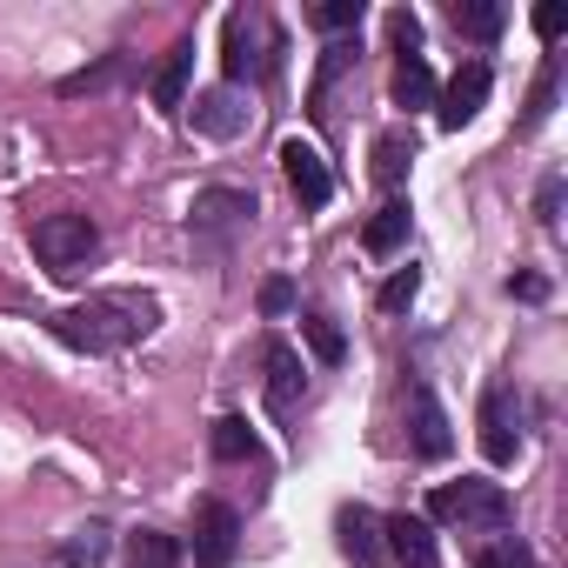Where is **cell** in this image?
<instances>
[{"label": "cell", "instance_id": "6da1fadb", "mask_svg": "<svg viewBox=\"0 0 568 568\" xmlns=\"http://www.w3.org/2000/svg\"><path fill=\"white\" fill-rule=\"evenodd\" d=\"M148 328H154V302L148 295H88L81 308H61L54 315V335L68 348H88V355L134 348Z\"/></svg>", "mask_w": 568, "mask_h": 568}, {"label": "cell", "instance_id": "7a4b0ae2", "mask_svg": "<svg viewBox=\"0 0 568 568\" xmlns=\"http://www.w3.org/2000/svg\"><path fill=\"white\" fill-rule=\"evenodd\" d=\"M435 521H462V528H508V488L501 481H442L428 495Z\"/></svg>", "mask_w": 568, "mask_h": 568}, {"label": "cell", "instance_id": "3957f363", "mask_svg": "<svg viewBox=\"0 0 568 568\" xmlns=\"http://www.w3.org/2000/svg\"><path fill=\"white\" fill-rule=\"evenodd\" d=\"M94 241H101V227H94L88 214H41V221H34V254H41L54 274H74V267L94 254Z\"/></svg>", "mask_w": 568, "mask_h": 568}, {"label": "cell", "instance_id": "277c9868", "mask_svg": "<svg viewBox=\"0 0 568 568\" xmlns=\"http://www.w3.org/2000/svg\"><path fill=\"white\" fill-rule=\"evenodd\" d=\"M488 88H495L488 61H462V68H455V81H448V88H435V121H442L448 134H462V128H468V121L481 114Z\"/></svg>", "mask_w": 568, "mask_h": 568}, {"label": "cell", "instance_id": "5b68a950", "mask_svg": "<svg viewBox=\"0 0 568 568\" xmlns=\"http://www.w3.org/2000/svg\"><path fill=\"white\" fill-rule=\"evenodd\" d=\"M241 548V515L227 501H201L194 508V561L201 568H227Z\"/></svg>", "mask_w": 568, "mask_h": 568}, {"label": "cell", "instance_id": "8992f818", "mask_svg": "<svg viewBox=\"0 0 568 568\" xmlns=\"http://www.w3.org/2000/svg\"><path fill=\"white\" fill-rule=\"evenodd\" d=\"M281 174H288V187H295L302 207H328V201H335V174H328V161H322L308 141H288V148H281Z\"/></svg>", "mask_w": 568, "mask_h": 568}, {"label": "cell", "instance_id": "52a82bcc", "mask_svg": "<svg viewBox=\"0 0 568 568\" xmlns=\"http://www.w3.org/2000/svg\"><path fill=\"white\" fill-rule=\"evenodd\" d=\"M382 548H388L402 568H442L435 528H428L422 515H388V521H382Z\"/></svg>", "mask_w": 568, "mask_h": 568}, {"label": "cell", "instance_id": "ba28073f", "mask_svg": "<svg viewBox=\"0 0 568 568\" xmlns=\"http://www.w3.org/2000/svg\"><path fill=\"white\" fill-rule=\"evenodd\" d=\"M261 207H254V194L247 187H201L194 194V207H187V221L207 234V227H247Z\"/></svg>", "mask_w": 568, "mask_h": 568}, {"label": "cell", "instance_id": "9c48e42d", "mask_svg": "<svg viewBox=\"0 0 568 568\" xmlns=\"http://www.w3.org/2000/svg\"><path fill=\"white\" fill-rule=\"evenodd\" d=\"M408 428H415V448H422L428 462H442V455L455 448L448 415H442V402H435V388H428V382H415V388H408Z\"/></svg>", "mask_w": 568, "mask_h": 568}, {"label": "cell", "instance_id": "30bf717a", "mask_svg": "<svg viewBox=\"0 0 568 568\" xmlns=\"http://www.w3.org/2000/svg\"><path fill=\"white\" fill-rule=\"evenodd\" d=\"M302 388H308V375H302V355L274 342V348H267V408H274V415H295Z\"/></svg>", "mask_w": 568, "mask_h": 568}, {"label": "cell", "instance_id": "8fae6325", "mask_svg": "<svg viewBox=\"0 0 568 568\" xmlns=\"http://www.w3.org/2000/svg\"><path fill=\"white\" fill-rule=\"evenodd\" d=\"M515 448H521V442H515V422H508V395L488 388V395H481V455H488L495 468H508Z\"/></svg>", "mask_w": 568, "mask_h": 568}, {"label": "cell", "instance_id": "7c38bea8", "mask_svg": "<svg viewBox=\"0 0 568 568\" xmlns=\"http://www.w3.org/2000/svg\"><path fill=\"white\" fill-rule=\"evenodd\" d=\"M187 74H194V41H174L168 48V61L154 68V108H181V94H187Z\"/></svg>", "mask_w": 568, "mask_h": 568}, {"label": "cell", "instance_id": "4fadbf2b", "mask_svg": "<svg viewBox=\"0 0 568 568\" xmlns=\"http://www.w3.org/2000/svg\"><path fill=\"white\" fill-rule=\"evenodd\" d=\"M335 528H342V548H348L355 561H382V555H388V548H382V515H368L362 501H355V508H342V521H335Z\"/></svg>", "mask_w": 568, "mask_h": 568}, {"label": "cell", "instance_id": "5bb4252c", "mask_svg": "<svg viewBox=\"0 0 568 568\" xmlns=\"http://www.w3.org/2000/svg\"><path fill=\"white\" fill-rule=\"evenodd\" d=\"M362 241H368V254H395V247L408 241V201H382V207L368 214Z\"/></svg>", "mask_w": 568, "mask_h": 568}, {"label": "cell", "instance_id": "9a60e30c", "mask_svg": "<svg viewBox=\"0 0 568 568\" xmlns=\"http://www.w3.org/2000/svg\"><path fill=\"white\" fill-rule=\"evenodd\" d=\"M241 121H247V114H241V101H234L227 88H214V94L194 101V128H201V134H221V141H227V134H241Z\"/></svg>", "mask_w": 568, "mask_h": 568}, {"label": "cell", "instance_id": "2e32d148", "mask_svg": "<svg viewBox=\"0 0 568 568\" xmlns=\"http://www.w3.org/2000/svg\"><path fill=\"white\" fill-rule=\"evenodd\" d=\"M395 108H435V74H428V61L422 54H408L402 68H395Z\"/></svg>", "mask_w": 568, "mask_h": 568}, {"label": "cell", "instance_id": "e0dca14e", "mask_svg": "<svg viewBox=\"0 0 568 568\" xmlns=\"http://www.w3.org/2000/svg\"><path fill=\"white\" fill-rule=\"evenodd\" d=\"M128 568H181V541L161 535V528H141L128 541Z\"/></svg>", "mask_w": 568, "mask_h": 568}, {"label": "cell", "instance_id": "ac0fdd59", "mask_svg": "<svg viewBox=\"0 0 568 568\" xmlns=\"http://www.w3.org/2000/svg\"><path fill=\"white\" fill-rule=\"evenodd\" d=\"M501 21H508L501 0H455V28H462V34H475V41H495V34H501Z\"/></svg>", "mask_w": 568, "mask_h": 568}, {"label": "cell", "instance_id": "d6986e66", "mask_svg": "<svg viewBox=\"0 0 568 568\" xmlns=\"http://www.w3.org/2000/svg\"><path fill=\"white\" fill-rule=\"evenodd\" d=\"M408 161H415V134H382L375 141V181L382 187H395L408 174Z\"/></svg>", "mask_w": 568, "mask_h": 568}, {"label": "cell", "instance_id": "ffe728a7", "mask_svg": "<svg viewBox=\"0 0 568 568\" xmlns=\"http://www.w3.org/2000/svg\"><path fill=\"white\" fill-rule=\"evenodd\" d=\"M254 448H261V442H254V428H247L241 415L214 422V455H221V462H254Z\"/></svg>", "mask_w": 568, "mask_h": 568}, {"label": "cell", "instance_id": "44dd1931", "mask_svg": "<svg viewBox=\"0 0 568 568\" xmlns=\"http://www.w3.org/2000/svg\"><path fill=\"white\" fill-rule=\"evenodd\" d=\"M247 48H254V21H247V14H234V21H227V81H241V74H254V68H261Z\"/></svg>", "mask_w": 568, "mask_h": 568}, {"label": "cell", "instance_id": "7402d4cb", "mask_svg": "<svg viewBox=\"0 0 568 568\" xmlns=\"http://www.w3.org/2000/svg\"><path fill=\"white\" fill-rule=\"evenodd\" d=\"M101 555H108V528H101V521H94V528H81L74 541H61V568H94Z\"/></svg>", "mask_w": 568, "mask_h": 568}, {"label": "cell", "instance_id": "603a6c76", "mask_svg": "<svg viewBox=\"0 0 568 568\" xmlns=\"http://www.w3.org/2000/svg\"><path fill=\"white\" fill-rule=\"evenodd\" d=\"M302 328H308V348H315V362H328V368H335V362L348 355V342H342V328H335L328 315H308Z\"/></svg>", "mask_w": 568, "mask_h": 568}, {"label": "cell", "instance_id": "cb8c5ba5", "mask_svg": "<svg viewBox=\"0 0 568 568\" xmlns=\"http://www.w3.org/2000/svg\"><path fill=\"white\" fill-rule=\"evenodd\" d=\"M475 568H535V555H528V541H515V535H495V541L475 555Z\"/></svg>", "mask_w": 568, "mask_h": 568}, {"label": "cell", "instance_id": "d4e9b609", "mask_svg": "<svg viewBox=\"0 0 568 568\" xmlns=\"http://www.w3.org/2000/svg\"><path fill=\"white\" fill-rule=\"evenodd\" d=\"M315 28H322V34H348V28H362V0H322V8H315Z\"/></svg>", "mask_w": 568, "mask_h": 568}, {"label": "cell", "instance_id": "484cf974", "mask_svg": "<svg viewBox=\"0 0 568 568\" xmlns=\"http://www.w3.org/2000/svg\"><path fill=\"white\" fill-rule=\"evenodd\" d=\"M114 74H121V54H108V61H94L88 74H68V81H61V94H68V101H74V94H101V88H108Z\"/></svg>", "mask_w": 568, "mask_h": 568}, {"label": "cell", "instance_id": "4316f807", "mask_svg": "<svg viewBox=\"0 0 568 568\" xmlns=\"http://www.w3.org/2000/svg\"><path fill=\"white\" fill-rule=\"evenodd\" d=\"M288 308H295V281L288 274H267L261 281V315L274 322V315H288Z\"/></svg>", "mask_w": 568, "mask_h": 568}, {"label": "cell", "instance_id": "83f0119b", "mask_svg": "<svg viewBox=\"0 0 568 568\" xmlns=\"http://www.w3.org/2000/svg\"><path fill=\"white\" fill-rule=\"evenodd\" d=\"M415 288H422V274H415V267H395V274H388V288H382V308L402 315V308L415 302Z\"/></svg>", "mask_w": 568, "mask_h": 568}, {"label": "cell", "instance_id": "f1b7e54d", "mask_svg": "<svg viewBox=\"0 0 568 568\" xmlns=\"http://www.w3.org/2000/svg\"><path fill=\"white\" fill-rule=\"evenodd\" d=\"M548 108H555V61L535 74V94H528V128H541V121H548Z\"/></svg>", "mask_w": 568, "mask_h": 568}, {"label": "cell", "instance_id": "f546056e", "mask_svg": "<svg viewBox=\"0 0 568 568\" xmlns=\"http://www.w3.org/2000/svg\"><path fill=\"white\" fill-rule=\"evenodd\" d=\"M388 34H395V48H402V61H408V54L422 48V21H415L408 8H395V14H388Z\"/></svg>", "mask_w": 568, "mask_h": 568}, {"label": "cell", "instance_id": "4dcf8cb0", "mask_svg": "<svg viewBox=\"0 0 568 568\" xmlns=\"http://www.w3.org/2000/svg\"><path fill=\"white\" fill-rule=\"evenodd\" d=\"M561 28H568V14H561V0H541V8H535V34H541V41H555Z\"/></svg>", "mask_w": 568, "mask_h": 568}, {"label": "cell", "instance_id": "1f68e13d", "mask_svg": "<svg viewBox=\"0 0 568 568\" xmlns=\"http://www.w3.org/2000/svg\"><path fill=\"white\" fill-rule=\"evenodd\" d=\"M555 207H561V174H548V181H541V194H535V214H541L548 227H555Z\"/></svg>", "mask_w": 568, "mask_h": 568}, {"label": "cell", "instance_id": "d6a6232c", "mask_svg": "<svg viewBox=\"0 0 568 568\" xmlns=\"http://www.w3.org/2000/svg\"><path fill=\"white\" fill-rule=\"evenodd\" d=\"M508 295H521V302H541V295H548V281H541V274H515V281H508Z\"/></svg>", "mask_w": 568, "mask_h": 568}]
</instances>
